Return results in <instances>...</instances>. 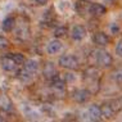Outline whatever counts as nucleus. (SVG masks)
<instances>
[{
	"label": "nucleus",
	"instance_id": "obj_1",
	"mask_svg": "<svg viewBox=\"0 0 122 122\" xmlns=\"http://www.w3.org/2000/svg\"><path fill=\"white\" fill-rule=\"evenodd\" d=\"M59 64L67 70H77L78 68V61L73 55H62L59 58Z\"/></svg>",
	"mask_w": 122,
	"mask_h": 122
},
{
	"label": "nucleus",
	"instance_id": "obj_2",
	"mask_svg": "<svg viewBox=\"0 0 122 122\" xmlns=\"http://www.w3.org/2000/svg\"><path fill=\"white\" fill-rule=\"evenodd\" d=\"M86 118L89 122H99L102 118V109L100 107H98L97 104L91 105L87 111V114H86Z\"/></svg>",
	"mask_w": 122,
	"mask_h": 122
},
{
	"label": "nucleus",
	"instance_id": "obj_3",
	"mask_svg": "<svg viewBox=\"0 0 122 122\" xmlns=\"http://www.w3.org/2000/svg\"><path fill=\"white\" fill-rule=\"evenodd\" d=\"M97 62H98L99 66L107 68V67H111L112 66V63H113V58H112V55L107 51H99Z\"/></svg>",
	"mask_w": 122,
	"mask_h": 122
},
{
	"label": "nucleus",
	"instance_id": "obj_4",
	"mask_svg": "<svg viewBox=\"0 0 122 122\" xmlns=\"http://www.w3.org/2000/svg\"><path fill=\"white\" fill-rule=\"evenodd\" d=\"M89 12H90L93 15H95V17H100V15L105 14L107 9L104 8V5L98 4V3H93V4L89 6Z\"/></svg>",
	"mask_w": 122,
	"mask_h": 122
},
{
	"label": "nucleus",
	"instance_id": "obj_5",
	"mask_svg": "<svg viewBox=\"0 0 122 122\" xmlns=\"http://www.w3.org/2000/svg\"><path fill=\"white\" fill-rule=\"evenodd\" d=\"M71 35H72V39H73V40L80 41L86 36V30H85L84 26H75Z\"/></svg>",
	"mask_w": 122,
	"mask_h": 122
},
{
	"label": "nucleus",
	"instance_id": "obj_6",
	"mask_svg": "<svg viewBox=\"0 0 122 122\" xmlns=\"http://www.w3.org/2000/svg\"><path fill=\"white\" fill-rule=\"evenodd\" d=\"M89 97H90V93L86 90V89H80V90H76L73 93V99L78 103H84L86 102Z\"/></svg>",
	"mask_w": 122,
	"mask_h": 122
},
{
	"label": "nucleus",
	"instance_id": "obj_7",
	"mask_svg": "<svg viewBox=\"0 0 122 122\" xmlns=\"http://www.w3.org/2000/svg\"><path fill=\"white\" fill-rule=\"evenodd\" d=\"M93 39H94L95 44L100 45V46H105V45H108V42H109V37H108L104 32H97Z\"/></svg>",
	"mask_w": 122,
	"mask_h": 122
},
{
	"label": "nucleus",
	"instance_id": "obj_8",
	"mask_svg": "<svg viewBox=\"0 0 122 122\" xmlns=\"http://www.w3.org/2000/svg\"><path fill=\"white\" fill-rule=\"evenodd\" d=\"M1 67L4 68L5 71L10 72V71H14V70H15V67H17V63H15V62L13 61L10 57H6V58L3 59V62H1Z\"/></svg>",
	"mask_w": 122,
	"mask_h": 122
},
{
	"label": "nucleus",
	"instance_id": "obj_9",
	"mask_svg": "<svg viewBox=\"0 0 122 122\" xmlns=\"http://www.w3.org/2000/svg\"><path fill=\"white\" fill-rule=\"evenodd\" d=\"M61 49H62L61 41H59V40H53V41H50V42L48 44L46 50H48L49 54H55V53H58Z\"/></svg>",
	"mask_w": 122,
	"mask_h": 122
},
{
	"label": "nucleus",
	"instance_id": "obj_10",
	"mask_svg": "<svg viewBox=\"0 0 122 122\" xmlns=\"http://www.w3.org/2000/svg\"><path fill=\"white\" fill-rule=\"evenodd\" d=\"M98 76H99V71L97 70V68H94V67H89L87 70L84 72V78L85 80L94 81L95 78H98Z\"/></svg>",
	"mask_w": 122,
	"mask_h": 122
},
{
	"label": "nucleus",
	"instance_id": "obj_11",
	"mask_svg": "<svg viewBox=\"0 0 122 122\" xmlns=\"http://www.w3.org/2000/svg\"><path fill=\"white\" fill-rule=\"evenodd\" d=\"M100 109H102V116L105 117L107 120H111V118L114 116V113H116V112L113 111V108L111 107V104H109V103L104 104L103 107L100 108Z\"/></svg>",
	"mask_w": 122,
	"mask_h": 122
},
{
	"label": "nucleus",
	"instance_id": "obj_12",
	"mask_svg": "<svg viewBox=\"0 0 122 122\" xmlns=\"http://www.w3.org/2000/svg\"><path fill=\"white\" fill-rule=\"evenodd\" d=\"M44 75H45V77H46V78H51V80H53V78L57 76V75H55L54 64L50 63V62L45 64V67H44Z\"/></svg>",
	"mask_w": 122,
	"mask_h": 122
},
{
	"label": "nucleus",
	"instance_id": "obj_13",
	"mask_svg": "<svg viewBox=\"0 0 122 122\" xmlns=\"http://www.w3.org/2000/svg\"><path fill=\"white\" fill-rule=\"evenodd\" d=\"M14 23H15V19L13 18V17L5 18L4 21H3V30H4V31H6V32L12 31L13 27H14Z\"/></svg>",
	"mask_w": 122,
	"mask_h": 122
},
{
	"label": "nucleus",
	"instance_id": "obj_14",
	"mask_svg": "<svg viewBox=\"0 0 122 122\" xmlns=\"http://www.w3.org/2000/svg\"><path fill=\"white\" fill-rule=\"evenodd\" d=\"M25 68H26L28 72H31V73H35V72L37 71V68H39V63H37L36 61L30 59V61L25 62Z\"/></svg>",
	"mask_w": 122,
	"mask_h": 122
},
{
	"label": "nucleus",
	"instance_id": "obj_15",
	"mask_svg": "<svg viewBox=\"0 0 122 122\" xmlns=\"http://www.w3.org/2000/svg\"><path fill=\"white\" fill-rule=\"evenodd\" d=\"M109 104H111V107L113 108V111L116 112V113L122 109V99L121 98L120 99H114V100L109 102Z\"/></svg>",
	"mask_w": 122,
	"mask_h": 122
},
{
	"label": "nucleus",
	"instance_id": "obj_16",
	"mask_svg": "<svg viewBox=\"0 0 122 122\" xmlns=\"http://www.w3.org/2000/svg\"><path fill=\"white\" fill-rule=\"evenodd\" d=\"M9 57H10L17 64H23L25 63V57L21 53H12V55H9Z\"/></svg>",
	"mask_w": 122,
	"mask_h": 122
},
{
	"label": "nucleus",
	"instance_id": "obj_17",
	"mask_svg": "<svg viewBox=\"0 0 122 122\" xmlns=\"http://www.w3.org/2000/svg\"><path fill=\"white\" fill-rule=\"evenodd\" d=\"M68 30L67 27H63V26H61V27H57L54 31V36L55 37H64L66 35H67Z\"/></svg>",
	"mask_w": 122,
	"mask_h": 122
},
{
	"label": "nucleus",
	"instance_id": "obj_18",
	"mask_svg": "<svg viewBox=\"0 0 122 122\" xmlns=\"http://www.w3.org/2000/svg\"><path fill=\"white\" fill-rule=\"evenodd\" d=\"M19 77H21L23 81L27 82V81H30V80L32 78V73H31V72H28L26 68H23V70L19 72Z\"/></svg>",
	"mask_w": 122,
	"mask_h": 122
},
{
	"label": "nucleus",
	"instance_id": "obj_19",
	"mask_svg": "<svg viewBox=\"0 0 122 122\" xmlns=\"http://www.w3.org/2000/svg\"><path fill=\"white\" fill-rule=\"evenodd\" d=\"M113 80L117 82V84H122V71L118 70L113 73Z\"/></svg>",
	"mask_w": 122,
	"mask_h": 122
},
{
	"label": "nucleus",
	"instance_id": "obj_20",
	"mask_svg": "<svg viewBox=\"0 0 122 122\" xmlns=\"http://www.w3.org/2000/svg\"><path fill=\"white\" fill-rule=\"evenodd\" d=\"M9 45V41L6 40L5 37H3V36H0V50L1 49H5L6 46Z\"/></svg>",
	"mask_w": 122,
	"mask_h": 122
},
{
	"label": "nucleus",
	"instance_id": "obj_21",
	"mask_svg": "<svg viewBox=\"0 0 122 122\" xmlns=\"http://www.w3.org/2000/svg\"><path fill=\"white\" fill-rule=\"evenodd\" d=\"M116 54L118 57H122V40H120L116 45Z\"/></svg>",
	"mask_w": 122,
	"mask_h": 122
},
{
	"label": "nucleus",
	"instance_id": "obj_22",
	"mask_svg": "<svg viewBox=\"0 0 122 122\" xmlns=\"http://www.w3.org/2000/svg\"><path fill=\"white\" fill-rule=\"evenodd\" d=\"M36 3H37V4H46L48 0H36Z\"/></svg>",
	"mask_w": 122,
	"mask_h": 122
},
{
	"label": "nucleus",
	"instance_id": "obj_23",
	"mask_svg": "<svg viewBox=\"0 0 122 122\" xmlns=\"http://www.w3.org/2000/svg\"><path fill=\"white\" fill-rule=\"evenodd\" d=\"M107 1H108V3H113L114 0H107Z\"/></svg>",
	"mask_w": 122,
	"mask_h": 122
},
{
	"label": "nucleus",
	"instance_id": "obj_24",
	"mask_svg": "<svg viewBox=\"0 0 122 122\" xmlns=\"http://www.w3.org/2000/svg\"><path fill=\"white\" fill-rule=\"evenodd\" d=\"M84 1H90V0H84Z\"/></svg>",
	"mask_w": 122,
	"mask_h": 122
},
{
	"label": "nucleus",
	"instance_id": "obj_25",
	"mask_svg": "<svg viewBox=\"0 0 122 122\" xmlns=\"http://www.w3.org/2000/svg\"><path fill=\"white\" fill-rule=\"evenodd\" d=\"M0 122H4V121H3V120H0Z\"/></svg>",
	"mask_w": 122,
	"mask_h": 122
}]
</instances>
